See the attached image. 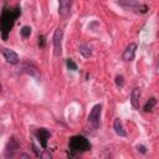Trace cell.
Masks as SVG:
<instances>
[{
  "instance_id": "6da1fadb",
  "label": "cell",
  "mask_w": 159,
  "mask_h": 159,
  "mask_svg": "<svg viewBox=\"0 0 159 159\" xmlns=\"http://www.w3.org/2000/svg\"><path fill=\"white\" fill-rule=\"evenodd\" d=\"M21 14V9L20 8H14V9H9V8H4L3 13L0 15V32H2L3 40L6 41L8 36L16 21V19Z\"/></svg>"
},
{
  "instance_id": "7a4b0ae2",
  "label": "cell",
  "mask_w": 159,
  "mask_h": 159,
  "mask_svg": "<svg viewBox=\"0 0 159 159\" xmlns=\"http://www.w3.org/2000/svg\"><path fill=\"white\" fill-rule=\"evenodd\" d=\"M91 149V143L88 139L85 138L83 135H73L68 141V150H70V157H75L77 154L85 153Z\"/></svg>"
},
{
  "instance_id": "3957f363",
  "label": "cell",
  "mask_w": 159,
  "mask_h": 159,
  "mask_svg": "<svg viewBox=\"0 0 159 159\" xmlns=\"http://www.w3.org/2000/svg\"><path fill=\"white\" fill-rule=\"evenodd\" d=\"M118 5L122 6L126 10H128V11L142 13V14H146L149 10L147 5L141 4L138 0H118Z\"/></svg>"
},
{
  "instance_id": "277c9868",
  "label": "cell",
  "mask_w": 159,
  "mask_h": 159,
  "mask_svg": "<svg viewBox=\"0 0 159 159\" xmlns=\"http://www.w3.org/2000/svg\"><path fill=\"white\" fill-rule=\"evenodd\" d=\"M101 112H102V105H96L88 116V123L93 129H97L101 126Z\"/></svg>"
},
{
  "instance_id": "5b68a950",
  "label": "cell",
  "mask_w": 159,
  "mask_h": 159,
  "mask_svg": "<svg viewBox=\"0 0 159 159\" xmlns=\"http://www.w3.org/2000/svg\"><path fill=\"white\" fill-rule=\"evenodd\" d=\"M62 36H64V31L61 29H56L54 37H52V44H54V55L56 57L61 56L62 54Z\"/></svg>"
},
{
  "instance_id": "8992f818",
  "label": "cell",
  "mask_w": 159,
  "mask_h": 159,
  "mask_svg": "<svg viewBox=\"0 0 159 159\" xmlns=\"http://www.w3.org/2000/svg\"><path fill=\"white\" fill-rule=\"evenodd\" d=\"M19 149H20L19 139H17L15 135L10 137L9 141H8V143H6V146H5V157H6V158H13V157L17 153Z\"/></svg>"
},
{
  "instance_id": "52a82bcc",
  "label": "cell",
  "mask_w": 159,
  "mask_h": 159,
  "mask_svg": "<svg viewBox=\"0 0 159 159\" xmlns=\"http://www.w3.org/2000/svg\"><path fill=\"white\" fill-rule=\"evenodd\" d=\"M35 135L37 138V141L40 142V144H41V147L44 149L47 148V141H49V138L51 135V133L46 129V128H39L36 132H35Z\"/></svg>"
},
{
  "instance_id": "ba28073f",
  "label": "cell",
  "mask_w": 159,
  "mask_h": 159,
  "mask_svg": "<svg viewBox=\"0 0 159 159\" xmlns=\"http://www.w3.org/2000/svg\"><path fill=\"white\" fill-rule=\"evenodd\" d=\"M58 14L61 17H66L71 13V6H72V0H58Z\"/></svg>"
},
{
  "instance_id": "9c48e42d",
  "label": "cell",
  "mask_w": 159,
  "mask_h": 159,
  "mask_svg": "<svg viewBox=\"0 0 159 159\" xmlns=\"http://www.w3.org/2000/svg\"><path fill=\"white\" fill-rule=\"evenodd\" d=\"M20 71L26 73V75H30L31 77H35V78H40V72L37 70V67L32 64H29V62H24L21 66H20Z\"/></svg>"
},
{
  "instance_id": "30bf717a",
  "label": "cell",
  "mask_w": 159,
  "mask_h": 159,
  "mask_svg": "<svg viewBox=\"0 0 159 159\" xmlns=\"http://www.w3.org/2000/svg\"><path fill=\"white\" fill-rule=\"evenodd\" d=\"M3 56H4V58L6 60V62H9V64H11V65H16V64H19V55L15 52V51H13V50H10V49H4L3 50Z\"/></svg>"
},
{
  "instance_id": "8fae6325",
  "label": "cell",
  "mask_w": 159,
  "mask_h": 159,
  "mask_svg": "<svg viewBox=\"0 0 159 159\" xmlns=\"http://www.w3.org/2000/svg\"><path fill=\"white\" fill-rule=\"evenodd\" d=\"M135 51H137V45L135 44H129L124 52H123V60L124 61H133L134 57H135Z\"/></svg>"
},
{
  "instance_id": "7c38bea8",
  "label": "cell",
  "mask_w": 159,
  "mask_h": 159,
  "mask_svg": "<svg viewBox=\"0 0 159 159\" xmlns=\"http://www.w3.org/2000/svg\"><path fill=\"white\" fill-rule=\"evenodd\" d=\"M113 129H114V132H116L119 137H127V132H126V129H124V127H123V124H122V122H121V119H119V118H116V119H114V122H113Z\"/></svg>"
},
{
  "instance_id": "4fadbf2b",
  "label": "cell",
  "mask_w": 159,
  "mask_h": 159,
  "mask_svg": "<svg viewBox=\"0 0 159 159\" xmlns=\"http://www.w3.org/2000/svg\"><path fill=\"white\" fill-rule=\"evenodd\" d=\"M139 98H141V90L135 87L131 93V103L135 109L139 108Z\"/></svg>"
},
{
  "instance_id": "5bb4252c",
  "label": "cell",
  "mask_w": 159,
  "mask_h": 159,
  "mask_svg": "<svg viewBox=\"0 0 159 159\" xmlns=\"http://www.w3.org/2000/svg\"><path fill=\"white\" fill-rule=\"evenodd\" d=\"M155 105H157V98H155V97L149 98L148 101H147V103L144 105V111H146V112H152L153 108L155 107Z\"/></svg>"
},
{
  "instance_id": "9a60e30c",
  "label": "cell",
  "mask_w": 159,
  "mask_h": 159,
  "mask_svg": "<svg viewBox=\"0 0 159 159\" xmlns=\"http://www.w3.org/2000/svg\"><path fill=\"white\" fill-rule=\"evenodd\" d=\"M78 51H80V54H81L83 57H91V55H92V50H91V47L90 46H86V45H81L80 46V49H78Z\"/></svg>"
},
{
  "instance_id": "2e32d148",
  "label": "cell",
  "mask_w": 159,
  "mask_h": 159,
  "mask_svg": "<svg viewBox=\"0 0 159 159\" xmlns=\"http://www.w3.org/2000/svg\"><path fill=\"white\" fill-rule=\"evenodd\" d=\"M20 34H21V36L24 39L30 37V35H31V28L30 26H23L21 30H20Z\"/></svg>"
},
{
  "instance_id": "e0dca14e",
  "label": "cell",
  "mask_w": 159,
  "mask_h": 159,
  "mask_svg": "<svg viewBox=\"0 0 159 159\" xmlns=\"http://www.w3.org/2000/svg\"><path fill=\"white\" fill-rule=\"evenodd\" d=\"M66 65H67V67L70 68V70H72V71H77V65H76V62L73 61L72 58H67V61H66Z\"/></svg>"
},
{
  "instance_id": "ac0fdd59",
  "label": "cell",
  "mask_w": 159,
  "mask_h": 159,
  "mask_svg": "<svg viewBox=\"0 0 159 159\" xmlns=\"http://www.w3.org/2000/svg\"><path fill=\"white\" fill-rule=\"evenodd\" d=\"M116 85L118 87H123V85H124V77L122 75H118L116 77Z\"/></svg>"
},
{
  "instance_id": "d6986e66",
  "label": "cell",
  "mask_w": 159,
  "mask_h": 159,
  "mask_svg": "<svg viewBox=\"0 0 159 159\" xmlns=\"http://www.w3.org/2000/svg\"><path fill=\"white\" fill-rule=\"evenodd\" d=\"M37 40H39V41H37L39 46L41 47V49H44V47L46 46V40H45V36H44V35H40Z\"/></svg>"
},
{
  "instance_id": "ffe728a7",
  "label": "cell",
  "mask_w": 159,
  "mask_h": 159,
  "mask_svg": "<svg viewBox=\"0 0 159 159\" xmlns=\"http://www.w3.org/2000/svg\"><path fill=\"white\" fill-rule=\"evenodd\" d=\"M137 150H138L139 153H142V154H146V153H147V148H146L144 146H138V147H137Z\"/></svg>"
},
{
  "instance_id": "44dd1931",
  "label": "cell",
  "mask_w": 159,
  "mask_h": 159,
  "mask_svg": "<svg viewBox=\"0 0 159 159\" xmlns=\"http://www.w3.org/2000/svg\"><path fill=\"white\" fill-rule=\"evenodd\" d=\"M31 148H32V150L35 152V154H36V157H39V158H40V155H41V152H39V149H37V147H36L35 144H31Z\"/></svg>"
},
{
  "instance_id": "7402d4cb",
  "label": "cell",
  "mask_w": 159,
  "mask_h": 159,
  "mask_svg": "<svg viewBox=\"0 0 159 159\" xmlns=\"http://www.w3.org/2000/svg\"><path fill=\"white\" fill-rule=\"evenodd\" d=\"M40 158H52V155H51V153H49V152H44V153H41V155H40Z\"/></svg>"
},
{
  "instance_id": "603a6c76",
  "label": "cell",
  "mask_w": 159,
  "mask_h": 159,
  "mask_svg": "<svg viewBox=\"0 0 159 159\" xmlns=\"http://www.w3.org/2000/svg\"><path fill=\"white\" fill-rule=\"evenodd\" d=\"M20 158H30V155L24 153V154H20Z\"/></svg>"
},
{
  "instance_id": "cb8c5ba5",
  "label": "cell",
  "mask_w": 159,
  "mask_h": 159,
  "mask_svg": "<svg viewBox=\"0 0 159 159\" xmlns=\"http://www.w3.org/2000/svg\"><path fill=\"white\" fill-rule=\"evenodd\" d=\"M0 92H2V85H0Z\"/></svg>"
}]
</instances>
